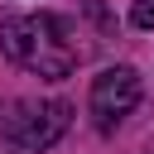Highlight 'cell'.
Segmentation results:
<instances>
[{"instance_id":"4","label":"cell","mask_w":154,"mask_h":154,"mask_svg":"<svg viewBox=\"0 0 154 154\" xmlns=\"http://www.w3.org/2000/svg\"><path fill=\"white\" fill-rule=\"evenodd\" d=\"M130 24L135 29H154V0H135L130 5Z\"/></svg>"},{"instance_id":"1","label":"cell","mask_w":154,"mask_h":154,"mask_svg":"<svg viewBox=\"0 0 154 154\" xmlns=\"http://www.w3.org/2000/svg\"><path fill=\"white\" fill-rule=\"evenodd\" d=\"M0 48L19 67H29L48 82L72 77V67L82 58V48L72 43V24L58 19V14H10V19H0Z\"/></svg>"},{"instance_id":"3","label":"cell","mask_w":154,"mask_h":154,"mask_svg":"<svg viewBox=\"0 0 154 154\" xmlns=\"http://www.w3.org/2000/svg\"><path fill=\"white\" fill-rule=\"evenodd\" d=\"M140 96H144V82H140V72L135 67H101L96 77H91V116H96V125L101 130H116L135 106H140Z\"/></svg>"},{"instance_id":"2","label":"cell","mask_w":154,"mask_h":154,"mask_svg":"<svg viewBox=\"0 0 154 154\" xmlns=\"http://www.w3.org/2000/svg\"><path fill=\"white\" fill-rule=\"evenodd\" d=\"M67 120H72V106L67 101H10L5 111H0V135L14 144V149H24V154H38V149H48V144H58L63 140V130H67Z\"/></svg>"}]
</instances>
